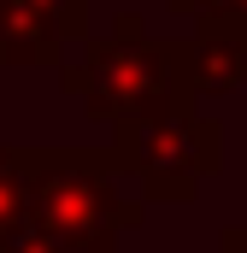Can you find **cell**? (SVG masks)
<instances>
[{"mask_svg": "<svg viewBox=\"0 0 247 253\" xmlns=\"http://www.w3.org/2000/svg\"><path fill=\"white\" fill-rule=\"evenodd\" d=\"M147 218V200L124 189L106 147H24V224L65 253H118Z\"/></svg>", "mask_w": 247, "mask_h": 253, "instance_id": "cell-1", "label": "cell"}, {"mask_svg": "<svg viewBox=\"0 0 247 253\" xmlns=\"http://www.w3.org/2000/svg\"><path fill=\"white\" fill-rule=\"evenodd\" d=\"M53 77L100 124H129V118H147V112L194 100V88H188V42L147 36L141 12H118L112 30L82 42V59H65Z\"/></svg>", "mask_w": 247, "mask_h": 253, "instance_id": "cell-2", "label": "cell"}, {"mask_svg": "<svg viewBox=\"0 0 247 253\" xmlns=\"http://www.w3.org/2000/svg\"><path fill=\"white\" fill-rule=\"evenodd\" d=\"M106 159L147 206H188V200H200V183H212L224 171V118H212L188 100V106H165V112L112 124Z\"/></svg>", "mask_w": 247, "mask_h": 253, "instance_id": "cell-3", "label": "cell"}, {"mask_svg": "<svg viewBox=\"0 0 247 253\" xmlns=\"http://www.w3.org/2000/svg\"><path fill=\"white\" fill-rule=\"evenodd\" d=\"M88 42V0H0V71H59Z\"/></svg>", "mask_w": 247, "mask_h": 253, "instance_id": "cell-4", "label": "cell"}, {"mask_svg": "<svg viewBox=\"0 0 247 253\" xmlns=\"http://www.w3.org/2000/svg\"><path fill=\"white\" fill-rule=\"evenodd\" d=\"M247 83V42L224 30H194L188 42V88L200 94H236Z\"/></svg>", "mask_w": 247, "mask_h": 253, "instance_id": "cell-5", "label": "cell"}, {"mask_svg": "<svg viewBox=\"0 0 247 253\" xmlns=\"http://www.w3.org/2000/svg\"><path fill=\"white\" fill-rule=\"evenodd\" d=\"M177 18H194V30H224L247 42V0H165Z\"/></svg>", "mask_w": 247, "mask_h": 253, "instance_id": "cell-6", "label": "cell"}, {"mask_svg": "<svg viewBox=\"0 0 247 253\" xmlns=\"http://www.w3.org/2000/svg\"><path fill=\"white\" fill-rule=\"evenodd\" d=\"M24 230V147H0V242Z\"/></svg>", "mask_w": 247, "mask_h": 253, "instance_id": "cell-7", "label": "cell"}, {"mask_svg": "<svg viewBox=\"0 0 247 253\" xmlns=\"http://www.w3.org/2000/svg\"><path fill=\"white\" fill-rule=\"evenodd\" d=\"M0 253H65V248H59V242H47V236H36V230L24 224L12 242H0Z\"/></svg>", "mask_w": 247, "mask_h": 253, "instance_id": "cell-8", "label": "cell"}, {"mask_svg": "<svg viewBox=\"0 0 247 253\" xmlns=\"http://www.w3.org/2000/svg\"><path fill=\"white\" fill-rule=\"evenodd\" d=\"M218 253H247V212H242V224H230L218 236Z\"/></svg>", "mask_w": 247, "mask_h": 253, "instance_id": "cell-9", "label": "cell"}]
</instances>
